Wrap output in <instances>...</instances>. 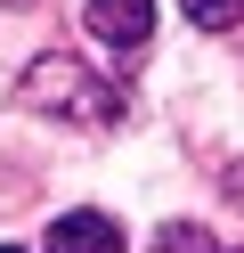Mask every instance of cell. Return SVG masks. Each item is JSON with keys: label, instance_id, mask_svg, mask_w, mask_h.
Wrapping results in <instances>:
<instances>
[{"label": "cell", "instance_id": "6da1fadb", "mask_svg": "<svg viewBox=\"0 0 244 253\" xmlns=\"http://www.w3.org/2000/svg\"><path fill=\"white\" fill-rule=\"evenodd\" d=\"M25 106L65 115V123H122V90L98 82V74H81L73 57H41V66L25 74Z\"/></svg>", "mask_w": 244, "mask_h": 253}, {"label": "cell", "instance_id": "7a4b0ae2", "mask_svg": "<svg viewBox=\"0 0 244 253\" xmlns=\"http://www.w3.org/2000/svg\"><path fill=\"white\" fill-rule=\"evenodd\" d=\"M90 33L98 49H146V33H155V0H90Z\"/></svg>", "mask_w": 244, "mask_h": 253}, {"label": "cell", "instance_id": "3957f363", "mask_svg": "<svg viewBox=\"0 0 244 253\" xmlns=\"http://www.w3.org/2000/svg\"><path fill=\"white\" fill-rule=\"evenodd\" d=\"M49 253H122V229L106 212H65L49 220Z\"/></svg>", "mask_w": 244, "mask_h": 253}, {"label": "cell", "instance_id": "277c9868", "mask_svg": "<svg viewBox=\"0 0 244 253\" xmlns=\"http://www.w3.org/2000/svg\"><path fill=\"white\" fill-rule=\"evenodd\" d=\"M187 8V25H204V33H228V25H244V0H179Z\"/></svg>", "mask_w": 244, "mask_h": 253}, {"label": "cell", "instance_id": "5b68a950", "mask_svg": "<svg viewBox=\"0 0 244 253\" xmlns=\"http://www.w3.org/2000/svg\"><path fill=\"white\" fill-rule=\"evenodd\" d=\"M0 253H16V245H0Z\"/></svg>", "mask_w": 244, "mask_h": 253}, {"label": "cell", "instance_id": "8992f818", "mask_svg": "<svg viewBox=\"0 0 244 253\" xmlns=\"http://www.w3.org/2000/svg\"><path fill=\"white\" fill-rule=\"evenodd\" d=\"M211 253H220V245H211Z\"/></svg>", "mask_w": 244, "mask_h": 253}]
</instances>
